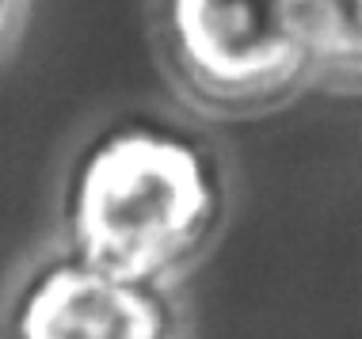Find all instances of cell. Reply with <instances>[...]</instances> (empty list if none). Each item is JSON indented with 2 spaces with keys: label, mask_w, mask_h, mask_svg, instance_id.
Here are the masks:
<instances>
[{
  "label": "cell",
  "mask_w": 362,
  "mask_h": 339,
  "mask_svg": "<svg viewBox=\"0 0 362 339\" xmlns=\"http://www.w3.org/2000/svg\"><path fill=\"white\" fill-rule=\"evenodd\" d=\"M149 27L168 84L202 119H263L313 88L305 0H153Z\"/></svg>",
  "instance_id": "cell-2"
},
{
  "label": "cell",
  "mask_w": 362,
  "mask_h": 339,
  "mask_svg": "<svg viewBox=\"0 0 362 339\" xmlns=\"http://www.w3.org/2000/svg\"><path fill=\"white\" fill-rule=\"evenodd\" d=\"M313 88L362 95V0H305Z\"/></svg>",
  "instance_id": "cell-4"
},
{
  "label": "cell",
  "mask_w": 362,
  "mask_h": 339,
  "mask_svg": "<svg viewBox=\"0 0 362 339\" xmlns=\"http://www.w3.org/2000/svg\"><path fill=\"white\" fill-rule=\"evenodd\" d=\"M229 172L218 141L160 111L107 119L65 168L57 237L69 256L149 286H172L218 248Z\"/></svg>",
  "instance_id": "cell-1"
},
{
  "label": "cell",
  "mask_w": 362,
  "mask_h": 339,
  "mask_svg": "<svg viewBox=\"0 0 362 339\" xmlns=\"http://www.w3.org/2000/svg\"><path fill=\"white\" fill-rule=\"evenodd\" d=\"M180 290L100 270L65 248L19 275L0 313V339H187Z\"/></svg>",
  "instance_id": "cell-3"
},
{
  "label": "cell",
  "mask_w": 362,
  "mask_h": 339,
  "mask_svg": "<svg viewBox=\"0 0 362 339\" xmlns=\"http://www.w3.org/2000/svg\"><path fill=\"white\" fill-rule=\"evenodd\" d=\"M27 12H31V0H0V65L16 50L23 23H27Z\"/></svg>",
  "instance_id": "cell-5"
}]
</instances>
